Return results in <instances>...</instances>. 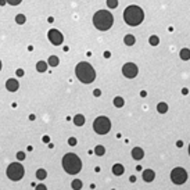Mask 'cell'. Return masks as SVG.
I'll return each instance as SVG.
<instances>
[{
    "label": "cell",
    "instance_id": "cell-33",
    "mask_svg": "<svg viewBox=\"0 0 190 190\" xmlns=\"http://www.w3.org/2000/svg\"><path fill=\"white\" fill-rule=\"evenodd\" d=\"M44 142V143H47V144H49V143H50V137H49V136H43V139H42Z\"/></svg>",
    "mask_w": 190,
    "mask_h": 190
},
{
    "label": "cell",
    "instance_id": "cell-6",
    "mask_svg": "<svg viewBox=\"0 0 190 190\" xmlns=\"http://www.w3.org/2000/svg\"><path fill=\"white\" fill-rule=\"evenodd\" d=\"M25 173V169H24V165H21L19 162H13L7 167V176L8 179H11L14 182L17 180H21L22 176Z\"/></svg>",
    "mask_w": 190,
    "mask_h": 190
},
{
    "label": "cell",
    "instance_id": "cell-41",
    "mask_svg": "<svg viewBox=\"0 0 190 190\" xmlns=\"http://www.w3.org/2000/svg\"><path fill=\"white\" fill-rule=\"evenodd\" d=\"M189 155H190V144H189Z\"/></svg>",
    "mask_w": 190,
    "mask_h": 190
},
{
    "label": "cell",
    "instance_id": "cell-32",
    "mask_svg": "<svg viewBox=\"0 0 190 190\" xmlns=\"http://www.w3.org/2000/svg\"><path fill=\"white\" fill-rule=\"evenodd\" d=\"M15 74H17V76H24V74H25V72H24V70H21V68H19V70H17V72H15Z\"/></svg>",
    "mask_w": 190,
    "mask_h": 190
},
{
    "label": "cell",
    "instance_id": "cell-35",
    "mask_svg": "<svg viewBox=\"0 0 190 190\" xmlns=\"http://www.w3.org/2000/svg\"><path fill=\"white\" fill-rule=\"evenodd\" d=\"M176 146L178 147H182V146H183V142H182V140H178V142H176Z\"/></svg>",
    "mask_w": 190,
    "mask_h": 190
},
{
    "label": "cell",
    "instance_id": "cell-13",
    "mask_svg": "<svg viewBox=\"0 0 190 190\" xmlns=\"http://www.w3.org/2000/svg\"><path fill=\"white\" fill-rule=\"evenodd\" d=\"M124 172H125V168H124L122 164H115L114 167H113V173L117 175V176H121Z\"/></svg>",
    "mask_w": 190,
    "mask_h": 190
},
{
    "label": "cell",
    "instance_id": "cell-40",
    "mask_svg": "<svg viewBox=\"0 0 190 190\" xmlns=\"http://www.w3.org/2000/svg\"><path fill=\"white\" fill-rule=\"evenodd\" d=\"M7 1L6 0H0V6H4V4H6Z\"/></svg>",
    "mask_w": 190,
    "mask_h": 190
},
{
    "label": "cell",
    "instance_id": "cell-4",
    "mask_svg": "<svg viewBox=\"0 0 190 190\" xmlns=\"http://www.w3.org/2000/svg\"><path fill=\"white\" fill-rule=\"evenodd\" d=\"M124 19H125V22L128 25L137 26L143 22L144 13H143V10L139 6H129L124 11Z\"/></svg>",
    "mask_w": 190,
    "mask_h": 190
},
{
    "label": "cell",
    "instance_id": "cell-10",
    "mask_svg": "<svg viewBox=\"0 0 190 190\" xmlns=\"http://www.w3.org/2000/svg\"><path fill=\"white\" fill-rule=\"evenodd\" d=\"M6 88L8 92H17L19 88V83L17 79H14V78H11V79H7L6 82Z\"/></svg>",
    "mask_w": 190,
    "mask_h": 190
},
{
    "label": "cell",
    "instance_id": "cell-2",
    "mask_svg": "<svg viewBox=\"0 0 190 190\" xmlns=\"http://www.w3.org/2000/svg\"><path fill=\"white\" fill-rule=\"evenodd\" d=\"M75 75L82 83H92L96 79V71L89 63L81 61L75 68Z\"/></svg>",
    "mask_w": 190,
    "mask_h": 190
},
{
    "label": "cell",
    "instance_id": "cell-24",
    "mask_svg": "<svg viewBox=\"0 0 190 190\" xmlns=\"http://www.w3.org/2000/svg\"><path fill=\"white\" fill-rule=\"evenodd\" d=\"M25 21H26V18L24 14H17V15H15V22H17V24L22 25V24H25Z\"/></svg>",
    "mask_w": 190,
    "mask_h": 190
},
{
    "label": "cell",
    "instance_id": "cell-28",
    "mask_svg": "<svg viewBox=\"0 0 190 190\" xmlns=\"http://www.w3.org/2000/svg\"><path fill=\"white\" fill-rule=\"evenodd\" d=\"M17 158H18L19 161L25 160V153H24V151H18V153H17Z\"/></svg>",
    "mask_w": 190,
    "mask_h": 190
},
{
    "label": "cell",
    "instance_id": "cell-8",
    "mask_svg": "<svg viewBox=\"0 0 190 190\" xmlns=\"http://www.w3.org/2000/svg\"><path fill=\"white\" fill-rule=\"evenodd\" d=\"M122 74H124V76L132 79V78H135V76L139 74V68H137L136 64L126 63V64H124V67H122Z\"/></svg>",
    "mask_w": 190,
    "mask_h": 190
},
{
    "label": "cell",
    "instance_id": "cell-39",
    "mask_svg": "<svg viewBox=\"0 0 190 190\" xmlns=\"http://www.w3.org/2000/svg\"><path fill=\"white\" fill-rule=\"evenodd\" d=\"M35 118H36V117H35V115H33V114H31V115H29V120H31V121H35Z\"/></svg>",
    "mask_w": 190,
    "mask_h": 190
},
{
    "label": "cell",
    "instance_id": "cell-20",
    "mask_svg": "<svg viewBox=\"0 0 190 190\" xmlns=\"http://www.w3.org/2000/svg\"><path fill=\"white\" fill-rule=\"evenodd\" d=\"M113 103H114V106H115V107L121 108V107H124V104H125V100H124V99H122L121 96H117V97H114Z\"/></svg>",
    "mask_w": 190,
    "mask_h": 190
},
{
    "label": "cell",
    "instance_id": "cell-25",
    "mask_svg": "<svg viewBox=\"0 0 190 190\" xmlns=\"http://www.w3.org/2000/svg\"><path fill=\"white\" fill-rule=\"evenodd\" d=\"M149 43L151 44V46H158V43H160L158 36H155V35L150 36V39H149Z\"/></svg>",
    "mask_w": 190,
    "mask_h": 190
},
{
    "label": "cell",
    "instance_id": "cell-36",
    "mask_svg": "<svg viewBox=\"0 0 190 190\" xmlns=\"http://www.w3.org/2000/svg\"><path fill=\"white\" fill-rule=\"evenodd\" d=\"M140 96H142V97H146L147 92H146V90H142V92H140Z\"/></svg>",
    "mask_w": 190,
    "mask_h": 190
},
{
    "label": "cell",
    "instance_id": "cell-12",
    "mask_svg": "<svg viewBox=\"0 0 190 190\" xmlns=\"http://www.w3.org/2000/svg\"><path fill=\"white\" fill-rule=\"evenodd\" d=\"M132 157H133V160H136V161L142 160L144 157L143 149H142V147H135V149H132Z\"/></svg>",
    "mask_w": 190,
    "mask_h": 190
},
{
    "label": "cell",
    "instance_id": "cell-19",
    "mask_svg": "<svg viewBox=\"0 0 190 190\" xmlns=\"http://www.w3.org/2000/svg\"><path fill=\"white\" fill-rule=\"evenodd\" d=\"M179 57L182 58V60H184V61H187L190 58V50L189 49H182V50L179 51Z\"/></svg>",
    "mask_w": 190,
    "mask_h": 190
},
{
    "label": "cell",
    "instance_id": "cell-15",
    "mask_svg": "<svg viewBox=\"0 0 190 190\" xmlns=\"http://www.w3.org/2000/svg\"><path fill=\"white\" fill-rule=\"evenodd\" d=\"M82 186H83V183H82L81 179H74V180L71 182V187L74 190H81L82 189Z\"/></svg>",
    "mask_w": 190,
    "mask_h": 190
},
{
    "label": "cell",
    "instance_id": "cell-9",
    "mask_svg": "<svg viewBox=\"0 0 190 190\" xmlns=\"http://www.w3.org/2000/svg\"><path fill=\"white\" fill-rule=\"evenodd\" d=\"M47 38H49V40H50L54 46H58V44H61L64 42L63 33L58 31V29H50V31L47 32Z\"/></svg>",
    "mask_w": 190,
    "mask_h": 190
},
{
    "label": "cell",
    "instance_id": "cell-5",
    "mask_svg": "<svg viewBox=\"0 0 190 190\" xmlns=\"http://www.w3.org/2000/svg\"><path fill=\"white\" fill-rule=\"evenodd\" d=\"M93 129L97 135H107L111 129V121L108 120L107 117H97L93 122Z\"/></svg>",
    "mask_w": 190,
    "mask_h": 190
},
{
    "label": "cell",
    "instance_id": "cell-38",
    "mask_svg": "<svg viewBox=\"0 0 190 190\" xmlns=\"http://www.w3.org/2000/svg\"><path fill=\"white\" fill-rule=\"evenodd\" d=\"M182 93H183V95H187V93H189V90L184 88V89H182Z\"/></svg>",
    "mask_w": 190,
    "mask_h": 190
},
{
    "label": "cell",
    "instance_id": "cell-18",
    "mask_svg": "<svg viewBox=\"0 0 190 190\" xmlns=\"http://www.w3.org/2000/svg\"><path fill=\"white\" fill-rule=\"evenodd\" d=\"M47 65H49V64L46 63V61H38V63H36V71L44 72V71H47Z\"/></svg>",
    "mask_w": 190,
    "mask_h": 190
},
{
    "label": "cell",
    "instance_id": "cell-27",
    "mask_svg": "<svg viewBox=\"0 0 190 190\" xmlns=\"http://www.w3.org/2000/svg\"><path fill=\"white\" fill-rule=\"evenodd\" d=\"M6 1L8 3V4H11V6H18L22 0H6Z\"/></svg>",
    "mask_w": 190,
    "mask_h": 190
},
{
    "label": "cell",
    "instance_id": "cell-7",
    "mask_svg": "<svg viewBox=\"0 0 190 190\" xmlns=\"http://www.w3.org/2000/svg\"><path fill=\"white\" fill-rule=\"evenodd\" d=\"M171 180L175 184H183L187 180V172L184 168L176 167L171 171Z\"/></svg>",
    "mask_w": 190,
    "mask_h": 190
},
{
    "label": "cell",
    "instance_id": "cell-31",
    "mask_svg": "<svg viewBox=\"0 0 190 190\" xmlns=\"http://www.w3.org/2000/svg\"><path fill=\"white\" fill-rule=\"evenodd\" d=\"M93 95H95L96 97H100V96H102V90H100V89H95V90H93Z\"/></svg>",
    "mask_w": 190,
    "mask_h": 190
},
{
    "label": "cell",
    "instance_id": "cell-34",
    "mask_svg": "<svg viewBox=\"0 0 190 190\" xmlns=\"http://www.w3.org/2000/svg\"><path fill=\"white\" fill-rule=\"evenodd\" d=\"M129 182H131V183H135V182H136V176H131L129 178Z\"/></svg>",
    "mask_w": 190,
    "mask_h": 190
},
{
    "label": "cell",
    "instance_id": "cell-3",
    "mask_svg": "<svg viewBox=\"0 0 190 190\" xmlns=\"http://www.w3.org/2000/svg\"><path fill=\"white\" fill-rule=\"evenodd\" d=\"M113 24H114V17L107 10H99L93 15V25L99 31H108Z\"/></svg>",
    "mask_w": 190,
    "mask_h": 190
},
{
    "label": "cell",
    "instance_id": "cell-30",
    "mask_svg": "<svg viewBox=\"0 0 190 190\" xmlns=\"http://www.w3.org/2000/svg\"><path fill=\"white\" fill-rule=\"evenodd\" d=\"M35 190H47V187H46L43 183H40V184H38V186H35Z\"/></svg>",
    "mask_w": 190,
    "mask_h": 190
},
{
    "label": "cell",
    "instance_id": "cell-29",
    "mask_svg": "<svg viewBox=\"0 0 190 190\" xmlns=\"http://www.w3.org/2000/svg\"><path fill=\"white\" fill-rule=\"evenodd\" d=\"M68 144L70 146H76V137H70L68 139Z\"/></svg>",
    "mask_w": 190,
    "mask_h": 190
},
{
    "label": "cell",
    "instance_id": "cell-16",
    "mask_svg": "<svg viewBox=\"0 0 190 190\" xmlns=\"http://www.w3.org/2000/svg\"><path fill=\"white\" fill-rule=\"evenodd\" d=\"M157 111H158L160 114H165L167 111H168V104L164 102H161L157 104Z\"/></svg>",
    "mask_w": 190,
    "mask_h": 190
},
{
    "label": "cell",
    "instance_id": "cell-11",
    "mask_svg": "<svg viewBox=\"0 0 190 190\" xmlns=\"http://www.w3.org/2000/svg\"><path fill=\"white\" fill-rule=\"evenodd\" d=\"M142 176H143V180L144 182H153L154 180V178H155V172L153 171V169H144L143 173H142Z\"/></svg>",
    "mask_w": 190,
    "mask_h": 190
},
{
    "label": "cell",
    "instance_id": "cell-22",
    "mask_svg": "<svg viewBox=\"0 0 190 190\" xmlns=\"http://www.w3.org/2000/svg\"><path fill=\"white\" fill-rule=\"evenodd\" d=\"M36 178H38L39 180H44V179L47 178V172H46V169H43V168L38 169V171H36Z\"/></svg>",
    "mask_w": 190,
    "mask_h": 190
},
{
    "label": "cell",
    "instance_id": "cell-17",
    "mask_svg": "<svg viewBox=\"0 0 190 190\" xmlns=\"http://www.w3.org/2000/svg\"><path fill=\"white\" fill-rule=\"evenodd\" d=\"M124 42H125V44L126 46H133L135 44V42H136V39H135V36L133 35H125V38H124Z\"/></svg>",
    "mask_w": 190,
    "mask_h": 190
},
{
    "label": "cell",
    "instance_id": "cell-21",
    "mask_svg": "<svg viewBox=\"0 0 190 190\" xmlns=\"http://www.w3.org/2000/svg\"><path fill=\"white\" fill-rule=\"evenodd\" d=\"M58 63H60V60H58L57 56H50L49 60H47V64H49L50 67H57Z\"/></svg>",
    "mask_w": 190,
    "mask_h": 190
},
{
    "label": "cell",
    "instance_id": "cell-1",
    "mask_svg": "<svg viewBox=\"0 0 190 190\" xmlns=\"http://www.w3.org/2000/svg\"><path fill=\"white\" fill-rule=\"evenodd\" d=\"M61 164H63L64 171L67 172L68 175H76V173H79L81 169H82V161H81V158H79L76 154H74V153L65 154L63 157Z\"/></svg>",
    "mask_w": 190,
    "mask_h": 190
},
{
    "label": "cell",
    "instance_id": "cell-14",
    "mask_svg": "<svg viewBox=\"0 0 190 190\" xmlns=\"http://www.w3.org/2000/svg\"><path fill=\"white\" fill-rule=\"evenodd\" d=\"M72 121H74V124H75L76 126H82V125H85V117H83L82 114H76Z\"/></svg>",
    "mask_w": 190,
    "mask_h": 190
},
{
    "label": "cell",
    "instance_id": "cell-37",
    "mask_svg": "<svg viewBox=\"0 0 190 190\" xmlns=\"http://www.w3.org/2000/svg\"><path fill=\"white\" fill-rule=\"evenodd\" d=\"M110 56H111V53H110V51H106V53H104V57H106V58H110Z\"/></svg>",
    "mask_w": 190,
    "mask_h": 190
},
{
    "label": "cell",
    "instance_id": "cell-23",
    "mask_svg": "<svg viewBox=\"0 0 190 190\" xmlns=\"http://www.w3.org/2000/svg\"><path fill=\"white\" fill-rule=\"evenodd\" d=\"M95 154H96V155H99V157L104 155V154H106V149H104V146H102V144H97V146L95 147Z\"/></svg>",
    "mask_w": 190,
    "mask_h": 190
},
{
    "label": "cell",
    "instance_id": "cell-42",
    "mask_svg": "<svg viewBox=\"0 0 190 190\" xmlns=\"http://www.w3.org/2000/svg\"><path fill=\"white\" fill-rule=\"evenodd\" d=\"M0 70H1V61H0Z\"/></svg>",
    "mask_w": 190,
    "mask_h": 190
},
{
    "label": "cell",
    "instance_id": "cell-26",
    "mask_svg": "<svg viewBox=\"0 0 190 190\" xmlns=\"http://www.w3.org/2000/svg\"><path fill=\"white\" fill-rule=\"evenodd\" d=\"M107 6L110 8H117L118 7V0H107Z\"/></svg>",
    "mask_w": 190,
    "mask_h": 190
}]
</instances>
